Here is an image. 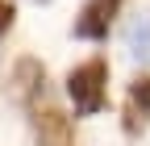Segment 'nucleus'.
<instances>
[{"label": "nucleus", "instance_id": "nucleus-7", "mask_svg": "<svg viewBox=\"0 0 150 146\" xmlns=\"http://www.w3.org/2000/svg\"><path fill=\"white\" fill-rule=\"evenodd\" d=\"M13 21H17V9H13V0H0V38L13 29Z\"/></svg>", "mask_w": 150, "mask_h": 146}, {"label": "nucleus", "instance_id": "nucleus-3", "mask_svg": "<svg viewBox=\"0 0 150 146\" xmlns=\"http://www.w3.org/2000/svg\"><path fill=\"white\" fill-rule=\"evenodd\" d=\"M42 88H46V67L38 63V59H17L13 63V75H8V96L13 100H21V104H29L33 96H42Z\"/></svg>", "mask_w": 150, "mask_h": 146}, {"label": "nucleus", "instance_id": "nucleus-6", "mask_svg": "<svg viewBox=\"0 0 150 146\" xmlns=\"http://www.w3.org/2000/svg\"><path fill=\"white\" fill-rule=\"evenodd\" d=\"M125 50L134 54V59L150 63V13H138L134 21L125 25Z\"/></svg>", "mask_w": 150, "mask_h": 146}, {"label": "nucleus", "instance_id": "nucleus-5", "mask_svg": "<svg viewBox=\"0 0 150 146\" xmlns=\"http://www.w3.org/2000/svg\"><path fill=\"white\" fill-rule=\"evenodd\" d=\"M150 117V75H138L129 84V108H125V130L138 134Z\"/></svg>", "mask_w": 150, "mask_h": 146}, {"label": "nucleus", "instance_id": "nucleus-2", "mask_svg": "<svg viewBox=\"0 0 150 146\" xmlns=\"http://www.w3.org/2000/svg\"><path fill=\"white\" fill-rule=\"evenodd\" d=\"M121 4L125 0H88V4L79 9V17H75L71 33L83 38V42H104L112 21H117V13H121Z\"/></svg>", "mask_w": 150, "mask_h": 146}, {"label": "nucleus", "instance_id": "nucleus-8", "mask_svg": "<svg viewBox=\"0 0 150 146\" xmlns=\"http://www.w3.org/2000/svg\"><path fill=\"white\" fill-rule=\"evenodd\" d=\"M38 4H42V0H38Z\"/></svg>", "mask_w": 150, "mask_h": 146}, {"label": "nucleus", "instance_id": "nucleus-4", "mask_svg": "<svg viewBox=\"0 0 150 146\" xmlns=\"http://www.w3.org/2000/svg\"><path fill=\"white\" fill-rule=\"evenodd\" d=\"M33 134H38V146H71V117L46 104L33 113Z\"/></svg>", "mask_w": 150, "mask_h": 146}, {"label": "nucleus", "instance_id": "nucleus-1", "mask_svg": "<svg viewBox=\"0 0 150 146\" xmlns=\"http://www.w3.org/2000/svg\"><path fill=\"white\" fill-rule=\"evenodd\" d=\"M67 96L79 117H92L108 104V63L104 59H88L67 75Z\"/></svg>", "mask_w": 150, "mask_h": 146}]
</instances>
